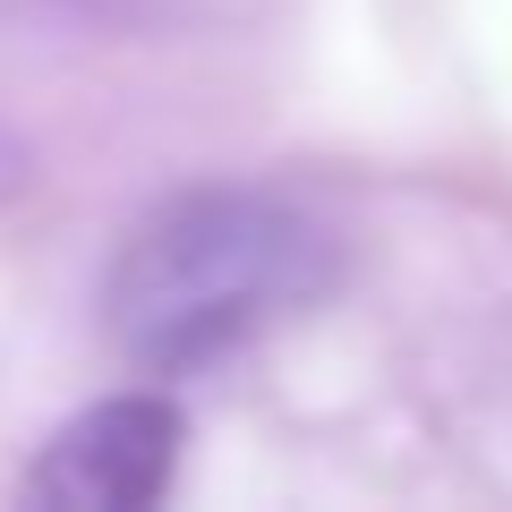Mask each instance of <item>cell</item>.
Listing matches in <instances>:
<instances>
[{"instance_id": "2", "label": "cell", "mask_w": 512, "mask_h": 512, "mask_svg": "<svg viewBox=\"0 0 512 512\" xmlns=\"http://www.w3.org/2000/svg\"><path fill=\"white\" fill-rule=\"evenodd\" d=\"M188 419L163 393H111V402L77 410L43 461L26 470V495L52 512H146L154 495L180 478Z\"/></svg>"}, {"instance_id": "1", "label": "cell", "mask_w": 512, "mask_h": 512, "mask_svg": "<svg viewBox=\"0 0 512 512\" xmlns=\"http://www.w3.org/2000/svg\"><path fill=\"white\" fill-rule=\"evenodd\" d=\"M333 231L265 188H188L128 231L103 282V325L146 376H188L248 350L333 291Z\"/></svg>"}]
</instances>
